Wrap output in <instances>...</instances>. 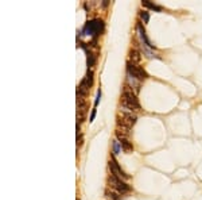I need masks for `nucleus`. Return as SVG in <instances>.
<instances>
[{
  "mask_svg": "<svg viewBox=\"0 0 202 200\" xmlns=\"http://www.w3.org/2000/svg\"><path fill=\"white\" fill-rule=\"evenodd\" d=\"M142 4H143V7H147V8H150V10L156 11V12H160V11H162V7L160 6H158V4H155V3H151L150 0H143Z\"/></svg>",
  "mask_w": 202,
  "mask_h": 200,
  "instance_id": "nucleus-9",
  "label": "nucleus"
},
{
  "mask_svg": "<svg viewBox=\"0 0 202 200\" xmlns=\"http://www.w3.org/2000/svg\"><path fill=\"white\" fill-rule=\"evenodd\" d=\"M82 143H84V135L78 134L77 135V146H82Z\"/></svg>",
  "mask_w": 202,
  "mask_h": 200,
  "instance_id": "nucleus-16",
  "label": "nucleus"
},
{
  "mask_svg": "<svg viewBox=\"0 0 202 200\" xmlns=\"http://www.w3.org/2000/svg\"><path fill=\"white\" fill-rule=\"evenodd\" d=\"M127 74L135 77L139 81H144V80L148 79V73L142 66L136 65V64H132L131 61H127Z\"/></svg>",
  "mask_w": 202,
  "mask_h": 200,
  "instance_id": "nucleus-3",
  "label": "nucleus"
},
{
  "mask_svg": "<svg viewBox=\"0 0 202 200\" xmlns=\"http://www.w3.org/2000/svg\"><path fill=\"white\" fill-rule=\"evenodd\" d=\"M96 114H97V110H96V107H93V110H92V112H90V116H89V122H93V121H95Z\"/></svg>",
  "mask_w": 202,
  "mask_h": 200,
  "instance_id": "nucleus-15",
  "label": "nucleus"
},
{
  "mask_svg": "<svg viewBox=\"0 0 202 200\" xmlns=\"http://www.w3.org/2000/svg\"><path fill=\"white\" fill-rule=\"evenodd\" d=\"M139 15H140V19L143 20V23H148L150 22V12H148V11L142 10L139 12Z\"/></svg>",
  "mask_w": 202,
  "mask_h": 200,
  "instance_id": "nucleus-13",
  "label": "nucleus"
},
{
  "mask_svg": "<svg viewBox=\"0 0 202 200\" xmlns=\"http://www.w3.org/2000/svg\"><path fill=\"white\" fill-rule=\"evenodd\" d=\"M77 105L81 111H88V103H86L85 97H77Z\"/></svg>",
  "mask_w": 202,
  "mask_h": 200,
  "instance_id": "nucleus-10",
  "label": "nucleus"
},
{
  "mask_svg": "<svg viewBox=\"0 0 202 200\" xmlns=\"http://www.w3.org/2000/svg\"><path fill=\"white\" fill-rule=\"evenodd\" d=\"M77 200H80V199H78V197H77Z\"/></svg>",
  "mask_w": 202,
  "mask_h": 200,
  "instance_id": "nucleus-18",
  "label": "nucleus"
},
{
  "mask_svg": "<svg viewBox=\"0 0 202 200\" xmlns=\"http://www.w3.org/2000/svg\"><path fill=\"white\" fill-rule=\"evenodd\" d=\"M136 30H138V32H139V37H140V39H142L143 45H145V46L150 48V49H155V46L152 45V42L150 41V38L147 37V32H145V29H144V26H143L142 22H138V25H136Z\"/></svg>",
  "mask_w": 202,
  "mask_h": 200,
  "instance_id": "nucleus-6",
  "label": "nucleus"
},
{
  "mask_svg": "<svg viewBox=\"0 0 202 200\" xmlns=\"http://www.w3.org/2000/svg\"><path fill=\"white\" fill-rule=\"evenodd\" d=\"M112 150H113V154H120L121 150H123V147H121V143L119 139H115L113 141V145H112Z\"/></svg>",
  "mask_w": 202,
  "mask_h": 200,
  "instance_id": "nucleus-11",
  "label": "nucleus"
},
{
  "mask_svg": "<svg viewBox=\"0 0 202 200\" xmlns=\"http://www.w3.org/2000/svg\"><path fill=\"white\" fill-rule=\"evenodd\" d=\"M105 195L112 200H121L120 199V194H119V192H115V191H112V189H107L105 191Z\"/></svg>",
  "mask_w": 202,
  "mask_h": 200,
  "instance_id": "nucleus-12",
  "label": "nucleus"
},
{
  "mask_svg": "<svg viewBox=\"0 0 202 200\" xmlns=\"http://www.w3.org/2000/svg\"><path fill=\"white\" fill-rule=\"evenodd\" d=\"M108 184H109V187L113 188V189L116 191V192H119L120 195L127 194V192H130V189H131V187L127 184L125 181L116 177V176H113V175L108 176Z\"/></svg>",
  "mask_w": 202,
  "mask_h": 200,
  "instance_id": "nucleus-4",
  "label": "nucleus"
},
{
  "mask_svg": "<svg viewBox=\"0 0 202 200\" xmlns=\"http://www.w3.org/2000/svg\"><path fill=\"white\" fill-rule=\"evenodd\" d=\"M120 104L123 108H125V111H131V112L132 111L138 112V111H140V108H142L140 107V103H139V99H138V95H136L128 85H125V84H124L123 92H121Z\"/></svg>",
  "mask_w": 202,
  "mask_h": 200,
  "instance_id": "nucleus-1",
  "label": "nucleus"
},
{
  "mask_svg": "<svg viewBox=\"0 0 202 200\" xmlns=\"http://www.w3.org/2000/svg\"><path fill=\"white\" fill-rule=\"evenodd\" d=\"M128 61H131L132 64H138L142 61V53H140L138 49H131L128 51Z\"/></svg>",
  "mask_w": 202,
  "mask_h": 200,
  "instance_id": "nucleus-7",
  "label": "nucleus"
},
{
  "mask_svg": "<svg viewBox=\"0 0 202 200\" xmlns=\"http://www.w3.org/2000/svg\"><path fill=\"white\" fill-rule=\"evenodd\" d=\"M100 99H101V88H98L97 89V95H96V99H95V107H97V105H98Z\"/></svg>",
  "mask_w": 202,
  "mask_h": 200,
  "instance_id": "nucleus-14",
  "label": "nucleus"
},
{
  "mask_svg": "<svg viewBox=\"0 0 202 200\" xmlns=\"http://www.w3.org/2000/svg\"><path fill=\"white\" fill-rule=\"evenodd\" d=\"M104 29H105L104 20L100 19V18H96V19H90L89 22L85 23L80 35H88V37H92L93 39H97L104 32Z\"/></svg>",
  "mask_w": 202,
  "mask_h": 200,
  "instance_id": "nucleus-2",
  "label": "nucleus"
},
{
  "mask_svg": "<svg viewBox=\"0 0 202 200\" xmlns=\"http://www.w3.org/2000/svg\"><path fill=\"white\" fill-rule=\"evenodd\" d=\"M108 4H109L108 0H104V1H102V7H108Z\"/></svg>",
  "mask_w": 202,
  "mask_h": 200,
  "instance_id": "nucleus-17",
  "label": "nucleus"
},
{
  "mask_svg": "<svg viewBox=\"0 0 202 200\" xmlns=\"http://www.w3.org/2000/svg\"><path fill=\"white\" fill-rule=\"evenodd\" d=\"M121 147H123V152L125 153V154H132L133 153V145L132 142H131L130 139H124L121 141Z\"/></svg>",
  "mask_w": 202,
  "mask_h": 200,
  "instance_id": "nucleus-8",
  "label": "nucleus"
},
{
  "mask_svg": "<svg viewBox=\"0 0 202 200\" xmlns=\"http://www.w3.org/2000/svg\"><path fill=\"white\" fill-rule=\"evenodd\" d=\"M108 168L111 170V175L116 176V177L121 178V180H127V178H128V175H127L125 172L121 169V166L117 164L116 158H115V154H111V160L108 162Z\"/></svg>",
  "mask_w": 202,
  "mask_h": 200,
  "instance_id": "nucleus-5",
  "label": "nucleus"
}]
</instances>
